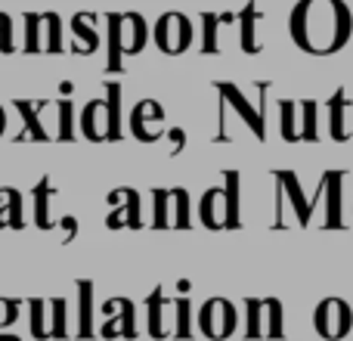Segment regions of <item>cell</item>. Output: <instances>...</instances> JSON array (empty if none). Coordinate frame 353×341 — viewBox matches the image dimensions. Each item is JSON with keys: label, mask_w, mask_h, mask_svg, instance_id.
Returning a JSON list of instances; mask_svg holds the SVG:
<instances>
[{"label": "cell", "mask_w": 353, "mask_h": 341, "mask_svg": "<svg viewBox=\"0 0 353 341\" xmlns=\"http://www.w3.org/2000/svg\"><path fill=\"white\" fill-rule=\"evenodd\" d=\"M50 195H53V180L43 174V180L34 186V224L41 230H53V220H50Z\"/></svg>", "instance_id": "23"}, {"label": "cell", "mask_w": 353, "mask_h": 341, "mask_svg": "<svg viewBox=\"0 0 353 341\" xmlns=\"http://www.w3.org/2000/svg\"><path fill=\"white\" fill-rule=\"evenodd\" d=\"M19 311H22V298H6V295H0V329H10L19 320Z\"/></svg>", "instance_id": "32"}, {"label": "cell", "mask_w": 353, "mask_h": 341, "mask_svg": "<svg viewBox=\"0 0 353 341\" xmlns=\"http://www.w3.org/2000/svg\"><path fill=\"white\" fill-rule=\"evenodd\" d=\"M0 226H12V230H22V193L12 186L0 189Z\"/></svg>", "instance_id": "20"}, {"label": "cell", "mask_w": 353, "mask_h": 341, "mask_svg": "<svg viewBox=\"0 0 353 341\" xmlns=\"http://www.w3.org/2000/svg\"><path fill=\"white\" fill-rule=\"evenodd\" d=\"M168 137H171V140H174L171 155H180V153H183V146H186V134H183L180 128H171V130H168Z\"/></svg>", "instance_id": "37"}, {"label": "cell", "mask_w": 353, "mask_h": 341, "mask_svg": "<svg viewBox=\"0 0 353 341\" xmlns=\"http://www.w3.org/2000/svg\"><path fill=\"white\" fill-rule=\"evenodd\" d=\"M81 134L90 143H118L121 140V84L109 81L105 97L93 99L81 112Z\"/></svg>", "instance_id": "3"}, {"label": "cell", "mask_w": 353, "mask_h": 341, "mask_svg": "<svg viewBox=\"0 0 353 341\" xmlns=\"http://www.w3.org/2000/svg\"><path fill=\"white\" fill-rule=\"evenodd\" d=\"M245 338H270L282 341L285 338V326H282V301L279 298H245Z\"/></svg>", "instance_id": "5"}, {"label": "cell", "mask_w": 353, "mask_h": 341, "mask_svg": "<svg viewBox=\"0 0 353 341\" xmlns=\"http://www.w3.org/2000/svg\"><path fill=\"white\" fill-rule=\"evenodd\" d=\"M195 323H199V332L208 341H226L239 326V311L230 298H208L199 307Z\"/></svg>", "instance_id": "6"}, {"label": "cell", "mask_w": 353, "mask_h": 341, "mask_svg": "<svg viewBox=\"0 0 353 341\" xmlns=\"http://www.w3.org/2000/svg\"><path fill=\"white\" fill-rule=\"evenodd\" d=\"M109 217H105V226L109 230H143V199L134 186H118L109 193Z\"/></svg>", "instance_id": "10"}, {"label": "cell", "mask_w": 353, "mask_h": 341, "mask_svg": "<svg viewBox=\"0 0 353 341\" xmlns=\"http://www.w3.org/2000/svg\"><path fill=\"white\" fill-rule=\"evenodd\" d=\"M3 130H6V115H3V106H0V137H3Z\"/></svg>", "instance_id": "38"}, {"label": "cell", "mask_w": 353, "mask_h": 341, "mask_svg": "<svg viewBox=\"0 0 353 341\" xmlns=\"http://www.w3.org/2000/svg\"><path fill=\"white\" fill-rule=\"evenodd\" d=\"M316 99H301V140L304 143H319V128H316Z\"/></svg>", "instance_id": "27"}, {"label": "cell", "mask_w": 353, "mask_h": 341, "mask_svg": "<svg viewBox=\"0 0 353 341\" xmlns=\"http://www.w3.org/2000/svg\"><path fill=\"white\" fill-rule=\"evenodd\" d=\"M168 304H171V298L165 295V289L155 286V289H152V295L146 298V313H149L146 329H149V335L159 338V341L171 335V326L165 323V307H168Z\"/></svg>", "instance_id": "16"}, {"label": "cell", "mask_w": 353, "mask_h": 341, "mask_svg": "<svg viewBox=\"0 0 353 341\" xmlns=\"http://www.w3.org/2000/svg\"><path fill=\"white\" fill-rule=\"evenodd\" d=\"M78 329H74V338H93L97 329H93V282L90 280H78Z\"/></svg>", "instance_id": "18"}, {"label": "cell", "mask_w": 353, "mask_h": 341, "mask_svg": "<svg viewBox=\"0 0 353 341\" xmlns=\"http://www.w3.org/2000/svg\"><path fill=\"white\" fill-rule=\"evenodd\" d=\"M152 37H155V47H159L161 53L180 56L192 47L195 28H192V22H189V16H183V12H165V16L155 22Z\"/></svg>", "instance_id": "7"}, {"label": "cell", "mask_w": 353, "mask_h": 341, "mask_svg": "<svg viewBox=\"0 0 353 341\" xmlns=\"http://www.w3.org/2000/svg\"><path fill=\"white\" fill-rule=\"evenodd\" d=\"M279 115H282V140L285 143H301V103L294 99H282L279 103Z\"/></svg>", "instance_id": "21"}, {"label": "cell", "mask_w": 353, "mask_h": 341, "mask_svg": "<svg viewBox=\"0 0 353 341\" xmlns=\"http://www.w3.org/2000/svg\"><path fill=\"white\" fill-rule=\"evenodd\" d=\"M171 205H174V226L189 230V226H192V220H189V195L183 186L171 189Z\"/></svg>", "instance_id": "29"}, {"label": "cell", "mask_w": 353, "mask_h": 341, "mask_svg": "<svg viewBox=\"0 0 353 341\" xmlns=\"http://www.w3.org/2000/svg\"><path fill=\"white\" fill-rule=\"evenodd\" d=\"M152 195H155V220H152V226H159V230L174 226V220H171V189H152Z\"/></svg>", "instance_id": "28"}, {"label": "cell", "mask_w": 353, "mask_h": 341, "mask_svg": "<svg viewBox=\"0 0 353 341\" xmlns=\"http://www.w3.org/2000/svg\"><path fill=\"white\" fill-rule=\"evenodd\" d=\"M165 109H161V103H155V99H140V103L134 106V112H130V134L137 137L140 143H159L161 137H165Z\"/></svg>", "instance_id": "11"}, {"label": "cell", "mask_w": 353, "mask_h": 341, "mask_svg": "<svg viewBox=\"0 0 353 341\" xmlns=\"http://www.w3.org/2000/svg\"><path fill=\"white\" fill-rule=\"evenodd\" d=\"M56 109H59V134H56V140L72 143V140H74V128H72V97H68V99H59V103H56Z\"/></svg>", "instance_id": "31"}, {"label": "cell", "mask_w": 353, "mask_h": 341, "mask_svg": "<svg viewBox=\"0 0 353 341\" xmlns=\"http://www.w3.org/2000/svg\"><path fill=\"white\" fill-rule=\"evenodd\" d=\"M72 31L81 37V43L74 47V53L87 56V53H97L99 50V35H97V28L90 25V16H87V12H78V16L72 19Z\"/></svg>", "instance_id": "22"}, {"label": "cell", "mask_w": 353, "mask_h": 341, "mask_svg": "<svg viewBox=\"0 0 353 341\" xmlns=\"http://www.w3.org/2000/svg\"><path fill=\"white\" fill-rule=\"evenodd\" d=\"M31 335L37 341H50V301L47 298H31Z\"/></svg>", "instance_id": "24"}, {"label": "cell", "mask_w": 353, "mask_h": 341, "mask_svg": "<svg viewBox=\"0 0 353 341\" xmlns=\"http://www.w3.org/2000/svg\"><path fill=\"white\" fill-rule=\"evenodd\" d=\"M220 93V99H223L226 106H232L236 109V115L242 118L245 124H248L251 130H254L257 140H267V128H263V109H254V106L248 103V97H245L242 90H239L236 84H230V81H220V84H214Z\"/></svg>", "instance_id": "12"}, {"label": "cell", "mask_w": 353, "mask_h": 341, "mask_svg": "<svg viewBox=\"0 0 353 341\" xmlns=\"http://www.w3.org/2000/svg\"><path fill=\"white\" fill-rule=\"evenodd\" d=\"M171 307L176 311V323H174L171 338H180V341L192 338V301L183 295V298H174L171 301Z\"/></svg>", "instance_id": "26"}, {"label": "cell", "mask_w": 353, "mask_h": 341, "mask_svg": "<svg viewBox=\"0 0 353 341\" xmlns=\"http://www.w3.org/2000/svg\"><path fill=\"white\" fill-rule=\"evenodd\" d=\"M263 16L257 10L254 0L245 3V10L239 12V31H242V50L245 53H261V37H257V28H261Z\"/></svg>", "instance_id": "17"}, {"label": "cell", "mask_w": 353, "mask_h": 341, "mask_svg": "<svg viewBox=\"0 0 353 341\" xmlns=\"http://www.w3.org/2000/svg\"><path fill=\"white\" fill-rule=\"evenodd\" d=\"M59 226H62V230H65V242H62V245H68L74 236H78V220H74L72 214H65V217L59 220Z\"/></svg>", "instance_id": "36"}, {"label": "cell", "mask_w": 353, "mask_h": 341, "mask_svg": "<svg viewBox=\"0 0 353 341\" xmlns=\"http://www.w3.org/2000/svg\"><path fill=\"white\" fill-rule=\"evenodd\" d=\"M226 16H214V12H205L201 22H205V53H217V25L223 22Z\"/></svg>", "instance_id": "33"}, {"label": "cell", "mask_w": 353, "mask_h": 341, "mask_svg": "<svg viewBox=\"0 0 353 341\" xmlns=\"http://www.w3.org/2000/svg\"><path fill=\"white\" fill-rule=\"evenodd\" d=\"M313 326H316L319 338L325 341H341L353 329V311L344 298H325L319 301L316 313H313Z\"/></svg>", "instance_id": "8"}, {"label": "cell", "mask_w": 353, "mask_h": 341, "mask_svg": "<svg viewBox=\"0 0 353 341\" xmlns=\"http://www.w3.org/2000/svg\"><path fill=\"white\" fill-rule=\"evenodd\" d=\"M0 341H22V338H19V335H6V332L0 329Z\"/></svg>", "instance_id": "39"}, {"label": "cell", "mask_w": 353, "mask_h": 341, "mask_svg": "<svg viewBox=\"0 0 353 341\" xmlns=\"http://www.w3.org/2000/svg\"><path fill=\"white\" fill-rule=\"evenodd\" d=\"M109 72H121V59L146 47L149 25L140 12H109Z\"/></svg>", "instance_id": "4"}, {"label": "cell", "mask_w": 353, "mask_h": 341, "mask_svg": "<svg viewBox=\"0 0 353 341\" xmlns=\"http://www.w3.org/2000/svg\"><path fill=\"white\" fill-rule=\"evenodd\" d=\"M325 193H329V211H325V226L338 230L341 226V186H344V170H325L323 174Z\"/></svg>", "instance_id": "19"}, {"label": "cell", "mask_w": 353, "mask_h": 341, "mask_svg": "<svg viewBox=\"0 0 353 341\" xmlns=\"http://www.w3.org/2000/svg\"><path fill=\"white\" fill-rule=\"evenodd\" d=\"M12 50V22L6 12H0V53H10Z\"/></svg>", "instance_id": "35"}, {"label": "cell", "mask_w": 353, "mask_h": 341, "mask_svg": "<svg viewBox=\"0 0 353 341\" xmlns=\"http://www.w3.org/2000/svg\"><path fill=\"white\" fill-rule=\"evenodd\" d=\"M12 106L19 109V115L25 118V128L16 134V146L19 143H25V140H37V143H47V140H56L53 134H47L43 130V124H41V112L50 106V99H12Z\"/></svg>", "instance_id": "13"}, {"label": "cell", "mask_w": 353, "mask_h": 341, "mask_svg": "<svg viewBox=\"0 0 353 341\" xmlns=\"http://www.w3.org/2000/svg\"><path fill=\"white\" fill-rule=\"evenodd\" d=\"M103 329H99V338L115 341V338H137V304L124 295L118 298H109L103 304Z\"/></svg>", "instance_id": "9"}, {"label": "cell", "mask_w": 353, "mask_h": 341, "mask_svg": "<svg viewBox=\"0 0 353 341\" xmlns=\"http://www.w3.org/2000/svg\"><path fill=\"white\" fill-rule=\"evenodd\" d=\"M41 28H43V16H37V12H28V16H25V50H28V53H37V50H43Z\"/></svg>", "instance_id": "30"}, {"label": "cell", "mask_w": 353, "mask_h": 341, "mask_svg": "<svg viewBox=\"0 0 353 341\" xmlns=\"http://www.w3.org/2000/svg\"><path fill=\"white\" fill-rule=\"evenodd\" d=\"M350 112H353V99L347 97V90H344V87H338L335 97L329 99V134H332V140H335V143L353 140Z\"/></svg>", "instance_id": "14"}, {"label": "cell", "mask_w": 353, "mask_h": 341, "mask_svg": "<svg viewBox=\"0 0 353 341\" xmlns=\"http://www.w3.org/2000/svg\"><path fill=\"white\" fill-rule=\"evenodd\" d=\"M292 41L310 56H332L347 47L353 12L344 0H301L288 19Z\"/></svg>", "instance_id": "1"}, {"label": "cell", "mask_w": 353, "mask_h": 341, "mask_svg": "<svg viewBox=\"0 0 353 341\" xmlns=\"http://www.w3.org/2000/svg\"><path fill=\"white\" fill-rule=\"evenodd\" d=\"M199 217L208 230H239L242 226V177L223 170V186H211L201 195Z\"/></svg>", "instance_id": "2"}, {"label": "cell", "mask_w": 353, "mask_h": 341, "mask_svg": "<svg viewBox=\"0 0 353 341\" xmlns=\"http://www.w3.org/2000/svg\"><path fill=\"white\" fill-rule=\"evenodd\" d=\"M47 16V35H50V41H47V50L50 53H59V16L56 12H43Z\"/></svg>", "instance_id": "34"}, {"label": "cell", "mask_w": 353, "mask_h": 341, "mask_svg": "<svg viewBox=\"0 0 353 341\" xmlns=\"http://www.w3.org/2000/svg\"><path fill=\"white\" fill-rule=\"evenodd\" d=\"M68 335V298H50V338L65 341Z\"/></svg>", "instance_id": "25"}, {"label": "cell", "mask_w": 353, "mask_h": 341, "mask_svg": "<svg viewBox=\"0 0 353 341\" xmlns=\"http://www.w3.org/2000/svg\"><path fill=\"white\" fill-rule=\"evenodd\" d=\"M273 174H276V186H279V193L292 199V208H294V217H298V224L307 226V224H310V214H313V208H316L319 195H313V199L307 202L304 193H301L298 177H294L292 170H273Z\"/></svg>", "instance_id": "15"}]
</instances>
